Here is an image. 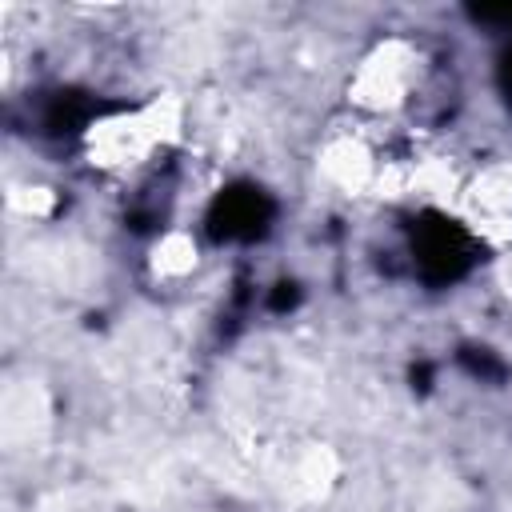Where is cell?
I'll return each mask as SVG.
<instances>
[{
  "mask_svg": "<svg viewBox=\"0 0 512 512\" xmlns=\"http://www.w3.org/2000/svg\"><path fill=\"white\" fill-rule=\"evenodd\" d=\"M184 128V104L172 96H156L128 112L96 116L84 128V156L92 168L104 172H128L144 164L156 148L172 144Z\"/></svg>",
  "mask_w": 512,
  "mask_h": 512,
  "instance_id": "obj_1",
  "label": "cell"
},
{
  "mask_svg": "<svg viewBox=\"0 0 512 512\" xmlns=\"http://www.w3.org/2000/svg\"><path fill=\"white\" fill-rule=\"evenodd\" d=\"M412 84H416V52H412V44L384 40L360 60V68H356V76L348 84V96H352V104H360L368 112H392V108H400L408 100Z\"/></svg>",
  "mask_w": 512,
  "mask_h": 512,
  "instance_id": "obj_2",
  "label": "cell"
},
{
  "mask_svg": "<svg viewBox=\"0 0 512 512\" xmlns=\"http://www.w3.org/2000/svg\"><path fill=\"white\" fill-rule=\"evenodd\" d=\"M460 204L468 212V224L488 244L512 240V160H496V164L480 168L464 184Z\"/></svg>",
  "mask_w": 512,
  "mask_h": 512,
  "instance_id": "obj_3",
  "label": "cell"
},
{
  "mask_svg": "<svg viewBox=\"0 0 512 512\" xmlns=\"http://www.w3.org/2000/svg\"><path fill=\"white\" fill-rule=\"evenodd\" d=\"M320 172L328 176V184L344 188V192H364L380 180L376 156L368 152V144L360 136H336L324 144L320 152Z\"/></svg>",
  "mask_w": 512,
  "mask_h": 512,
  "instance_id": "obj_4",
  "label": "cell"
},
{
  "mask_svg": "<svg viewBox=\"0 0 512 512\" xmlns=\"http://www.w3.org/2000/svg\"><path fill=\"white\" fill-rule=\"evenodd\" d=\"M200 260V248L188 232H164L156 244H152V272L164 276V280H180L196 268Z\"/></svg>",
  "mask_w": 512,
  "mask_h": 512,
  "instance_id": "obj_5",
  "label": "cell"
},
{
  "mask_svg": "<svg viewBox=\"0 0 512 512\" xmlns=\"http://www.w3.org/2000/svg\"><path fill=\"white\" fill-rule=\"evenodd\" d=\"M8 208L24 212V216H48L56 208V196L52 188H40V184H20L8 192Z\"/></svg>",
  "mask_w": 512,
  "mask_h": 512,
  "instance_id": "obj_6",
  "label": "cell"
}]
</instances>
